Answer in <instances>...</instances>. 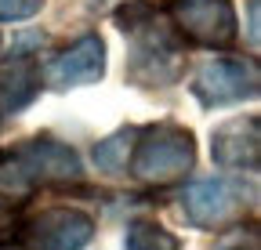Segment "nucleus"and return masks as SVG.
Segmentation results:
<instances>
[{"label":"nucleus","instance_id":"obj_1","mask_svg":"<svg viewBox=\"0 0 261 250\" xmlns=\"http://www.w3.org/2000/svg\"><path fill=\"white\" fill-rule=\"evenodd\" d=\"M84 178V163L73 145L51 134L29 138L15 149H0V207L18 210L37 189H65Z\"/></svg>","mask_w":261,"mask_h":250},{"label":"nucleus","instance_id":"obj_2","mask_svg":"<svg viewBox=\"0 0 261 250\" xmlns=\"http://www.w3.org/2000/svg\"><path fill=\"white\" fill-rule=\"evenodd\" d=\"M196 167V138L181 123H149L135 134L130 145L127 171L142 185L152 189H167V185L185 181V174Z\"/></svg>","mask_w":261,"mask_h":250},{"label":"nucleus","instance_id":"obj_3","mask_svg":"<svg viewBox=\"0 0 261 250\" xmlns=\"http://www.w3.org/2000/svg\"><path fill=\"white\" fill-rule=\"evenodd\" d=\"M135 40L130 51V76L142 87H167L181 73V44L174 40V25L163 22V15H149L142 25L127 29Z\"/></svg>","mask_w":261,"mask_h":250},{"label":"nucleus","instance_id":"obj_4","mask_svg":"<svg viewBox=\"0 0 261 250\" xmlns=\"http://www.w3.org/2000/svg\"><path fill=\"white\" fill-rule=\"evenodd\" d=\"M247 203H250V196L243 192V185L228 181V178H203V181H192L189 189L181 192L185 217L196 229L236 225V221H243Z\"/></svg>","mask_w":261,"mask_h":250},{"label":"nucleus","instance_id":"obj_5","mask_svg":"<svg viewBox=\"0 0 261 250\" xmlns=\"http://www.w3.org/2000/svg\"><path fill=\"white\" fill-rule=\"evenodd\" d=\"M257 62L250 58H214L192 73V95L203 105H236L257 95Z\"/></svg>","mask_w":261,"mask_h":250},{"label":"nucleus","instance_id":"obj_6","mask_svg":"<svg viewBox=\"0 0 261 250\" xmlns=\"http://www.w3.org/2000/svg\"><path fill=\"white\" fill-rule=\"evenodd\" d=\"M94 236V217L80 207H47L22 225L25 250H84Z\"/></svg>","mask_w":261,"mask_h":250},{"label":"nucleus","instance_id":"obj_7","mask_svg":"<svg viewBox=\"0 0 261 250\" xmlns=\"http://www.w3.org/2000/svg\"><path fill=\"white\" fill-rule=\"evenodd\" d=\"M171 25L200 47H228L236 40L232 0H171Z\"/></svg>","mask_w":261,"mask_h":250},{"label":"nucleus","instance_id":"obj_8","mask_svg":"<svg viewBox=\"0 0 261 250\" xmlns=\"http://www.w3.org/2000/svg\"><path fill=\"white\" fill-rule=\"evenodd\" d=\"M211 156L225 171H257L261 163V120L232 116L211 134Z\"/></svg>","mask_w":261,"mask_h":250},{"label":"nucleus","instance_id":"obj_9","mask_svg":"<svg viewBox=\"0 0 261 250\" xmlns=\"http://www.w3.org/2000/svg\"><path fill=\"white\" fill-rule=\"evenodd\" d=\"M47 84L55 91L65 87H84V84H98L106 76V44L102 37H80L76 44H69L62 54H55L44 69Z\"/></svg>","mask_w":261,"mask_h":250},{"label":"nucleus","instance_id":"obj_10","mask_svg":"<svg viewBox=\"0 0 261 250\" xmlns=\"http://www.w3.org/2000/svg\"><path fill=\"white\" fill-rule=\"evenodd\" d=\"M37 95H40V69L33 54H8V62L0 66V116L22 113Z\"/></svg>","mask_w":261,"mask_h":250},{"label":"nucleus","instance_id":"obj_11","mask_svg":"<svg viewBox=\"0 0 261 250\" xmlns=\"http://www.w3.org/2000/svg\"><path fill=\"white\" fill-rule=\"evenodd\" d=\"M135 127H123L116 134H109L106 142L94 145V167L106 171V174H123L127 160H130V145H135Z\"/></svg>","mask_w":261,"mask_h":250},{"label":"nucleus","instance_id":"obj_12","mask_svg":"<svg viewBox=\"0 0 261 250\" xmlns=\"http://www.w3.org/2000/svg\"><path fill=\"white\" fill-rule=\"evenodd\" d=\"M123 250H181V243H178L174 232H167L160 221H145V217H138V221L127 225Z\"/></svg>","mask_w":261,"mask_h":250},{"label":"nucleus","instance_id":"obj_13","mask_svg":"<svg viewBox=\"0 0 261 250\" xmlns=\"http://www.w3.org/2000/svg\"><path fill=\"white\" fill-rule=\"evenodd\" d=\"M44 8V0H0V22H22Z\"/></svg>","mask_w":261,"mask_h":250},{"label":"nucleus","instance_id":"obj_14","mask_svg":"<svg viewBox=\"0 0 261 250\" xmlns=\"http://www.w3.org/2000/svg\"><path fill=\"white\" fill-rule=\"evenodd\" d=\"M11 229H15V210L0 207V239H4V236H11Z\"/></svg>","mask_w":261,"mask_h":250},{"label":"nucleus","instance_id":"obj_15","mask_svg":"<svg viewBox=\"0 0 261 250\" xmlns=\"http://www.w3.org/2000/svg\"><path fill=\"white\" fill-rule=\"evenodd\" d=\"M257 8H261L257 0H250V40L254 44H257Z\"/></svg>","mask_w":261,"mask_h":250},{"label":"nucleus","instance_id":"obj_16","mask_svg":"<svg viewBox=\"0 0 261 250\" xmlns=\"http://www.w3.org/2000/svg\"><path fill=\"white\" fill-rule=\"evenodd\" d=\"M0 250H25V246H22L18 236H4V239H0Z\"/></svg>","mask_w":261,"mask_h":250}]
</instances>
